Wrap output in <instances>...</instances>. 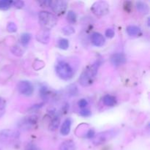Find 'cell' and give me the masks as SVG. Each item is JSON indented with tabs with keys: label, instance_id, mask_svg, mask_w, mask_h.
Wrapping results in <instances>:
<instances>
[{
	"label": "cell",
	"instance_id": "obj_1",
	"mask_svg": "<svg viewBox=\"0 0 150 150\" xmlns=\"http://www.w3.org/2000/svg\"><path fill=\"white\" fill-rule=\"evenodd\" d=\"M100 64L101 62L100 60H98L84 69L79 78V83H81V86H88L93 83Z\"/></svg>",
	"mask_w": 150,
	"mask_h": 150
},
{
	"label": "cell",
	"instance_id": "obj_25",
	"mask_svg": "<svg viewBox=\"0 0 150 150\" xmlns=\"http://www.w3.org/2000/svg\"><path fill=\"white\" fill-rule=\"evenodd\" d=\"M7 29L9 32H16L17 31V26L13 22H10V23H8L7 26Z\"/></svg>",
	"mask_w": 150,
	"mask_h": 150
},
{
	"label": "cell",
	"instance_id": "obj_30",
	"mask_svg": "<svg viewBox=\"0 0 150 150\" xmlns=\"http://www.w3.org/2000/svg\"><path fill=\"white\" fill-rule=\"evenodd\" d=\"M78 105H79V106L81 108L83 109V108H86V107L87 106L88 102L86 100L81 99L79 101V103H78Z\"/></svg>",
	"mask_w": 150,
	"mask_h": 150
},
{
	"label": "cell",
	"instance_id": "obj_19",
	"mask_svg": "<svg viewBox=\"0 0 150 150\" xmlns=\"http://www.w3.org/2000/svg\"><path fill=\"white\" fill-rule=\"evenodd\" d=\"M67 20L71 24L76 23V21H77V16H76V13L74 11H73V10L68 11L67 15Z\"/></svg>",
	"mask_w": 150,
	"mask_h": 150
},
{
	"label": "cell",
	"instance_id": "obj_2",
	"mask_svg": "<svg viewBox=\"0 0 150 150\" xmlns=\"http://www.w3.org/2000/svg\"><path fill=\"white\" fill-rule=\"evenodd\" d=\"M39 23L42 29L49 31L56 26L57 23V18L53 13L48 11H41L39 13Z\"/></svg>",
	"mask_w": 150,
	"mask_h": 150
},
{
	"label": "cell",
	"instance_id": "obj_3",
	"mask_svg": "<svg viewBox=\"0 0 150 150\" xmlns=\"http://www.w3.org/2000/svg\"><path fill=\"white\" fill-rule=\"evenodd\" d=\"M20 133L14 130H3L0 131V142L2 144L11 146L19 141Z\"/></svg>",
	"mask_w": 150,
	"mask_h": 150
},
{
	"label": "cell",
	"instance_id": "obj_14",
	"mask_svg": "<svg viewBox=\"0 0 150 150\" xmlns=\"http://www.w3.org/2000/svg\"><path fill=\"white\" fill-rule=\"evenodd\" d=\"M126 31L128 35L131 37L139 36L142 34V30L140 28L135 25H130L126 28Z\"/></svg>",
	"mask_w": 150,
	"mask_h": 150
},
{
	"label": "cell",
	"instance_id": "obj_9",
	"mask_svg": "<svg viewBox=\"0 0 150 150\" xmlns=\"http://www.w3.org/2000/svg\"><path fill=\"white\" fill-rule=\"evenodd\" d=\"M17 89L19 93L25 96H30L34 92V87L32 83L28 81H21L18 83Z\"/></svg>",
	"mask_w": 150,
	"mask_h": 150
},
{
	"label": "cell",
	"instance_id": "obj_12",
	"mask_svg": "<svg viewBox=\"0 0 150 150\" xmlns=\"http://www.w3.org/2000/svg\"><path fill=\"white\" fill-rule=\"evenodd\" d=\"M50 39L49 31L41 29L37 35V40L42 43H48Z\"/></svg>",
	"mask_w": 150,
	"mask_h": 150
},
{
	"label": "cell",
	"instance_id": "obj_33",
	"mask_svg": "<svg viewBox=\"0 0 150 150\" xmlns=\"http://www.w3.org/2000/svg\"><path fill=\"white\" fill-rule=\"evenodd\" d=\"M95 131H94V130H92V129L89 130L86 135V138H88V139H93V138L95 137Z\"/></svg>",
	"mask_w": 150,
	"mask_h": 150
},
{
	"label": "cell",
	"instance_id": "obj_11",
	"mask_svg": "<svg viewBox=\"0 0 150 150\" xmlns=\"http://www.w3.org/2000/svg\"><path fill=\"white\" fill-rule=\"evenodd\" d=\"M91 40H92V44L97 47L103 46L105 42L104 37L98 32H94L91 37Z\"/></svg>",
	"mask_w": 150,
	"mask_h": 150
},
{
	"label": "cell",
	"instance_id": "obj_20",
	"mask_svg": "<svg viewBox=\"0 0 150 150\" xmlns=\"http://www.w3.org/2000/svg\"><path fill=\"white\" fill-rule=\"evenodd\" d=\"M13 1L10 0H0V10H7L12 6Z\"/></svg>",
	"mask_w": 150,
	"mask_h": 150
},
{
	"label": "cell",
	"instance_id": "obj_10",
	"mask_svg": "<svg viewBox=\"0 0 150 150\" xmlns=\"http://www.w3.org/2000/svg\"><path fill=\"white\" fill-rule=\"evenodd\" d=\"M111 62L115 67L122 65V64H125L126 62L125 56L123 54H121V53L113 54L111 57Z\"/></svg>",
	"mask_w": 150,
	"mask_h": 150
},
{
	"label": "cell",
	"instance_id": "obj_31",
	"mask_svg": "<svg viewBox=\"0 0 150 150\" xmlns=\"http://www.w3.org/2000/svg\"><path fill=\"white\" fill-rule=\"evenodd\" d=\"M25 150H40V149L34 144H28L26 146Z\"/></svg>",
	"mask_w": 150,
	"mask_h": 150
},
{
	"label": "cell",
	"instance_id": "obj_34",
	"mask_svg": "<svg viewBox=\"0 0 150 150\" xmlns=\"http://www.w3.org/2000/svg\"><path fill=\"white\" fill-rule=\"evenodd\" d=\"M0 150H1V149H0Z\"/></svg>",
	"mask_w": 150,
	"mask_h": 150
},
{
	"label": "cell",
	"instance_id": "obj_7",
	"mask_svg": "<svg viewBox=\"0 0 150 150\" xmlns=\"http://www.w3.org/2000/svg\"><path fill=\"white\" fill-rule=\"evenodd\" d=\"M116 134H117V133L114 130L100 133L97 134L96 136H95V137L93 138V143L95 145L103 144L109 141L110 139H113L116 136Z\"/></svg>",
	"mask_w": 150,
	"mask_h": 150
},
{
	"label": "cell",
	"instance_id": "obj_22",
	"mask_svg": "<svg viewBox=\"0 0 150 150\" xmlns=\"http://www.w3.org/2000/svg\"><path fill=\"white\" fill-rule=\"evenodd\" d=\"M59 48L62 50H67L69 47V41L67 39H60L58 42Z\"/></svg>",
	"mask_w": 150,
	"mask_h": 150
},
{
	"label": "cell",
	"instance_id": "obj_28",
	"mask_svg": "<svg viewBox=\"0 0 150 150\" xmlns=\"http://www.w3.org/2000/svg\"><path fill=\"white\" fill-rule=\"evenodd\" d=\"M12 51L13 52V54H16L17 56H21L23 54V51H22L21 48L19 46L16 45V46H14V48L12 49Z\"/></svg>",
	"mask_w": 150,
	"mask_h": 150
},
{
	"label": "cell",
	"instance_id": "obj_17",
	"mask_svg": "<svg viewBox=\"0 0 150 150\" xmlns=\"http://www.w3.org/2000/svg\"><path fill=\"white\" fill-rule=\"evenodd\" d=\"M60 124V117L59 116H54L51 119V121L49 125V129L51 131H55L57 130Z\"/></svg>",
	"mask_w": 150,
	"mask_h": 150
},
{
	"label": "cell",
	"instance_id": "obj_16",
	"mask_svg": "<svg viewBox=\"0 0 150 150\" xmlns=\"http://www.w3.org/2000/svg\"><path fill=\"white\" fill-rule=\"evenodd\" d=\"M75 149L76 145L74 142L71 140H67L61 144L59 150H75Z\"/></svg>",
	"mask_w": 150,
	"mask_h": 150
},
{
	"label": "cell",
	"instance_id": "obj_23",
	"mask_svg": "<svg viewBox=\"0 0 150 150\" xmlns=\"http://www.w3.org/2000/svg\"><path fill=\"white\" fill-rule=\"evenodd\" d=\"M6 108V101L3 98L0 97V118L4 115L5 112Z\"/></svg>",
	"mask_w": 150,
	"mask_h": 150
},
{
	"label": "cell",
	"instance_id": "obj_8",
	"mask_svg": "<svg viewBox=\"0 0 150 150\" xmlns=\"http://www.w3.org/2000/svg\"><path fill=\"white\" fill-rule=\"evenodd\" d=\"M49 7L58 16H61L65 13L67 7V2L63 0L49 1Z\"/></svg>",
	"mask_w": 150,
	"mask_h": 150
},
{
	"label": "cell",
	"instance_id": "obj_5",
	"mask_svg": "<svg viewBox=\"0 0 150 150\" xmlns=\"http://www.w3.org/2000/svg\"><path fill=\"white\" fill-rule=\"evenodd\" d=\"M38 122V117L36 115H31L23 117L18 123L19 129L23 131L31 130L35 127Z\"/></svg>",
	"mask_w": 150,
	"mask_h": 150
},
{
	"label": "cell",
	"instance_id": "obj_18",
	"mask_svg": "<svg viewBox=\"0 0 150 150\" xmlns=\"http://www.w3.org/2000/svg\"><path fill=\"white\" fill-rule=\"evenodd\" d=\"M136 7H137V10L142 14L149 13V6L144 1H137Z\"/></svg>",
	"mask_w": 150,
	"mask_h": 150
},
{
	"label": "cell",
	"instance_id": "obj_15",
	"mask_svg": "<svg viewBox=\"0 0 150 150\" xmlns=\"http://www.w3.org/2000/svg\"><path fill=\"white\" fill-rule=\"evenodd\" d=\"M103 103L106 106L112 107L117 104V98L111 95H105L103 98Z\"/></svg>",
	"mask_w": 150,
	"mask_h": 150
},
{
	"label": "cell",
	"instance_id": "obj_26",
	"mask_svg": "<svg viewBox=\"0 0 150 150\" xmlns=\"http://www.w3.org/2000/svg\"><path fill=\"white\" fill-rule=\"evenodd\" d=\"M68 92L71 95H76L78 93L77 87L75 85H70L68 87Z\"/></svg>",
	"mask_w": 150,
	"mask_h": 150
},
{
	"label": "cell",
	"instance_id": "obj_32",
	"mask_svg": "<svg viewBox=\"0 0 150 150\" xmlns=\"http://www.w3.org/2000/svg\"><path fill=\"white\" fill-rule=\"evenodd\" d=\"M80 115L82 116V117H89V116L91 115V112L89 109L83 108V109H81V111H80Z\"/></svg>",
	"mask_w": 150,
	"mask_h": 150
},
{
	"label": "cell",
	"instance_id": "obj_4",
	"mask_svg": "<svg viewBox=\"0 0 150 150\" xmlns=\"http://www.w3.org/2000/svg\"><path fill=\"white\" fill-rule=\"evenodd\" d=\"M56 73L60 79L70 80L74 75V71L71 66L64 61H59L56 65Z\"/></svg>",
	"mask_w": 150,
	"mask_h": 150
},
{
	"label": "cell",
	"instance_id": "obj_24",
	"mask_svg": "<svg viewBox=\"0 0 150 150\" xmlns=\"http://www.w3.org/2000/svg\"><path fill=\"white\" fill-rule=\"evenodd\" d=\"M62 32L65 35H70L75 32L74 28L72 27L71 26H66L62 28Z\"/></svg>",
	"mask_w": 150,
	"mask_h": 150
},
{
	"label": "cell",
	"instance_id": "obj_21",
	"mask_svg": "<svg viewBox=\"0 0 150 150\" xmlns=\"http://www.w3.org/2000/svg\"><path fill=\"white\" fill-rule=\"evenodd\" d=\"M31 40V35L29 33H23L21 36V42L23 46L28 45Z\"/></svg>",
	"mask_w": 150,
	"mask_h": 150
},
{
	"label": "cell",
	"instance_id": "obj_27",
	"mask_svg": "<svg viewBox=\"0 0 150 150\" xmlns=\"http://www.w3.org/2000/svg\"><path fill=\"white\" fill-rule=\"evenodd\" d=\"M12 6H14L18 9H21L24 6V2L23 1H13Z\"/></svg>",
	"mask_w": 150,
	"mask_h": 150
},
{
	"label": "cell",
	"instance_id": "obj_6",
	"mask_svg": "<svg viewBox=\"0 0 150 150\" xmlns=\"http://www.w3.org/2000/svg\"><path fill=\"white\" fill-rule=\"evenodd\" d=\"M91 10L95 16H104L109 12V4L105 1H96L91 7Z\"/></svg>",
	"mask_w": 150,
	"mask_h": 150
},
{
	"label": "cell",
	"instance_id": "obj_13",
	"mask_svg": "<svg viewBox=\"0 0 150 150\" xmlns=\"http://www.w3.org/2000/svg\"><path fill=\"white\" fill-rule=\"evenodd\" d=\"M71 125L72 121L70 118H67L63 122L62 125L61 126V129H60V133L62 136H67L70 133V129H71Z\"/></svg>",
	"mask_w": 150,
	"mask_h": 150
},
{
	"label": "cell",
	"instance_id": "obj_29",
	"mask_svg": "<svg viewBox=\"0 0 150 150\" xmlns=\"http://www.w3.org/2000/svg\"><path fill=\"white\" fill-rule=\"evenodd\" d=\"M105 35L108 38H113L115 35V32L113 29H107L105 32Z\"/></svg>",
	"mask_w": 150,
	"mask_h": 150
}]
</instances>
